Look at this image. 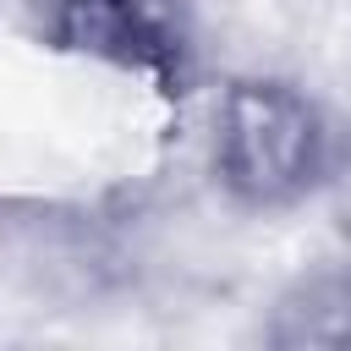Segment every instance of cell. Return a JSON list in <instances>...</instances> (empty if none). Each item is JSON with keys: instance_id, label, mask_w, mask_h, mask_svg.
Returning <instances> with one entry per match:
<instances>
[{"instance_id": "cell-1", "label": "cell", "mask_w": 351, "mask_h": 351, "mask_svg": "<svg viewBox=\"0 0 351 351\" xmlns=\"http://www.w3.org/2000/svg\"><path fill=\"white\" fill-rule=\"evenodd\" d=\"M208 170L219 192L247 214H280L313 197L335 170V137L307 88L241 71L214 93Z\"/></svg>"}, {"instance_id": "cell-3", "label": "cell", "mask_w": 351, "mask_h": 351, "mask_svg": "<svg viewBox=\"0 0 351 351\" xmlns=\"http://www.w3.org/2000/svg\"><path fill=\"white\" fill-rule=\"evenodd\" d=\"M329 181L340 186V208L351 214V143H346V148L335 154V170H329Z\"/></svg>"}, {"instance_id": "cell-2", "label": "cell", "mask_w": 351, "mask_h": 351, "mask_svg": "<svg viewBox=\"0 0 351 351\" xmlns=\"http://www.w3.org/2000/svg\"><path fill=\"white\" fill-rule=\"evenodd\" d=\"M263 340L280 351H351V263L296 274L274 296Z\"/></svg>"}]
</instances>
